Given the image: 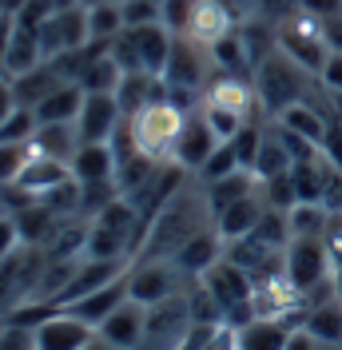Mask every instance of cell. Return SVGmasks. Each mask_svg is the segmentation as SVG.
<instances>
[{"mask_svg": "<svg viewBox=\"0 0 342 350\" xmlns=\"http://www.w3.org/2000/svg\"><path fill=\"white\" fill-rule=\"evenodd\" d=\"M124 303H128V275H120L116 283H107V286H100V291L84 295V299H76V303L64 306V310H72L76 319H84L88 327H100L107 314H116Z\"/></svg>", "mask_w": 342, "mask_h": 350, "instance_id": "17", "label": "cell"}, {"mask_svg": "<svg viewBox=\"0 0 342 350\" xmlns=\"http://www.w3.org/2000/svg\"><path fill=\"white\" fill-rule=\"evenodd\" d=\"M322 243H326V255H330L334 271H339V267H342V211H330V223H326Z\"/></svg>", "mask_w": 342, "mask_h": 350, "instance_id": "46", "label": "cell"}, {"mask_svg": "<svg viewBox=\"0 0 342 350\" xmlns=\"http://www.w3.org/2000/svg\"><path fill=\"white\" fill-rule=\"evenodd\" d=\"M72 179V167L68 163H60V159H48V155L32 152V159L24 163L21 179L12 183V191L24 199H44L48 191H56L60 183H68Z\"/></svg>", "mask_w": 342, "mask_h": 350, "instance_id": "15", "label": "cell"}, {"mask_svg": "<svg viewBox=\"0 0 342 350\" xmlns=\"http://www.w3.org/2000/svg\"><path fill=\"white\" fill-rule=\"evenodd\" d=\"M36 128H40L36 111H32V108H21V104H16V111H12V116L0 124V144H32Z\"/></svg>", "mask_w": 342, "mask_h": 350, "instance_id": "36", "label": "cell"}, {"mask_svg": "<svg viewBox=\"0 0 342 350\" xmlns=\"http://www.w3.org/2000/svg\"><path fill=\"white\" fill-rule=\"evenodd\" d=\"M0 350H36V334L28 327H16V323H8L4 334H0Z\"/></svg>", "mask_w": 342, "mask_h": 350, "instance_id": "47", "label": "cell"}, {"mask_svg": "<svg viewBox=\"0 0 342 350\" xmlns=\"http://www.w3.org/2000/svg\"><path fill=\"white\" fill-rule=\"evenodd\" d=\"M255 96L263 100V108L271 116H282L287 108H295L306 100V68H299L282 48H271L255 64Z\"/></svg>", "mask_w": 342, "mask_h": 350, "instance_id": "2", "label": "cell"}, {"mask_svg": "<svg viewBox=\"0 0 342 350\" xmlns=\"http://www.w3.org/2000/svg\"><path fill=\"white\" fill-rule=\"evenodd\" d=\"M287 223H291V239H322L326 223H330V207L326 203H295L287 211Z\"/></svg>", "mask_w": 342, "mask_h": 350, "instance_id": "31", "label": "cell"}, {"mask_svg": "<svg viewBox=\"0 0 342 350\" xmlns=\"http://www.w3.org/2000/svg\"><path fill=\"white\" fill-rule=\"evenodd\" d=\"M259 191L267 199V207H275V211H291V207L299 203V191H295V183H291V172L275 175V179H263Z\"/></svg>", "mask_w": 342, "mask_h": 350, "instance_id": "37", "label": "cell"}, {"mask_svg": "<svg viewBox=\"0 0 342 350\" xmlns=\"http://www.w3.org/2000/svg\"><path fill=\"white\" fill-rule=\"evenodd\" d=\"M12 111H16V96H12V84H8V80H0V124H4Z\"/></svg>", "mask_w": 342, "mask_h": 350, "instance_id": "52", "label": "cell"}, {"mask_svg": "<svg viewBox=\"0 0 342 350\" xmlns=\"http://www.w3.org/2000/svg\"><path fill=\"white\" fill-rule=\"evenodd\" d=\"M151 4H163V0H151Z\"/></svg>", "mask_w": 342, "mask_h": 350, "instance_id": "59", "label": "cell"}, {"mask_svg": "<svg viewBox=\"0 0 342 350\" xmlns=\"http://www.w3.org/2000/svg\"><path fill=\"white\" fill-rule=\"evenodd\" d=\"M12 84V96H16V104L21 108H36L44 96H52L60 84H68L64 76H60V68L52 64V60H44L40 68H32V72H24L16 80H8Z\"/></svg>", "mask_w": 342, "mask_h": 350, "instance_id": "19", "label": "cell"}, {"mask_svg": "<svg viewBox=\"0 0 342 350\" xmlns=\"http://www.w3.org/2000/svg\"><path fill=\"white\" fill-rule=\"evenodd\" d=\"M263 215H267V199H263V191H251V196L235 199L227 211L215 215V231H219L223 243H239V239H247V235H255Z\"/></svg>", "mask_w": 342, "mask_h": 350, "instance_id": "14", "label": "cell"}, {"mask_svg": "<svg viewBox=\"0 0 342 350\" xmlns=\"http://www.w3.org/2000/svg\"><path fill=\"white\" fill-rule=\"evenodd\" d=\"M302 330L315 334L319 342H342V303H339V295L326 299V303H319V306H306Z\"/></svg>", "mask_w": 342, "mask_h": 350, "instance_id": "29", "label": "cell"}, {"mask_svg": "<svg viewBox=\"0 0 342 350\" xmlns=\"http://www.w3.org/2000/svg\"><path fill=\"white\" fill-rule=\"evenodd\" d=\"M251 191H259V175L255 172H231L223 175V179H211L207 187H203V196H207V207H211V219L219 215V211H227L235 199L251 196Z\"/></svg>", "mask_w": 342, "mask_h": 350, "instance_id": "23", "label": "cell"}, {"mask_svg": "<svg viewBox=\"0 0 342 350\" xmlns=\"http://www.w3.org/2000/svg\"><path fill=\"white\" fill-rule=\"evenodd\" d=\"M84 88L80 84H60L52 96H44L40 104H36V120L40 124H76V116L84 108Z\"/></svg>", "mask_w": 342, "mask_h": 350, "instance_id": "22", "label": "cell"}, {"mask_svg": "<svg viewBox=\"0 0 342 350\" xmlns=\"http://www.w3.org/2000/svg\"><path fill=\"white\" fill-rule=\"evenodd\" d=\"M203 104H215V108H227V111H235V116H243V120H251V88L239 76H223V80H215L207 88Z\"/></svg>", "mask_w": 342, "mask_h": 350, "instance_id": "30", "label": "cell"}, {"mask_svg": "<svg viewBox=\"0 0 342 350\" xmlns=\"http://www.w3.org/2000/svg\"><path fill=\"white\" fill-rule=\"evenodd\" d=\"M120 80H124V68L111 60V48H107L104 56H96L92 68L80 76V88H84V92H116Z\"/></svg>", "mask_w": 342, "mask_h": 350, "instance_id": "34", "label": "cell"}, {"mask_svg": "<svg viewBox=\"0 0 342 350\" xmlns=\"http://www.w3.org/2000/svg\"><path fill=\"white\" fill-rule=\"evenodd\" d=\"M319 80H322V88H326L330 96H339V92H342V52H330V56H326Z\"/></svg>", "mask_w": 342, "mask_h": 350, "instance_id": "48", "label": "cell"}, {"mask_svg": "<svg viewBox=\"0 0 342 350\" xmlns=\"http://www.w3.org/2000/svg\"><path fill=\"white\" fill-rule=\"evenodd\" d=\"M291 327H282L275 319H251L247 327H239V350H287Z\"/></svg>", "mask_w": 342, "mask_h": 350, "instance_id": "28", "label": "cell"}, {"mask_svg": "<svg viewBox=\"0 0 342 350\" xmlns=\"http://www.w3.org/2000/svg\"><path fill=\"white\" fill-rule=\"evenodd\" d=\"M120 8H124V24L128 28L163 24V4H151V0H120Z\"/></svg>", "mask_w": 342, "mask_h": 350, "instance_id": "39", "label": "cell"}, {"mask_svg": "<svg viewBox=\"0 0 342 350\" xmlns=\"http://www.w3.org/2000/svg\"><path fill=\"white\" fill-rule=\"evenodd\" d=\"M28 159H32V144H0V183L12 187Z\"/></svg>", "mask_w": 342, "mask_h": 350, "instance_id": "38", "label": "cell"}, {"mask_svg": "<svg viewBox=\"0 0 342 350\" xmlns=\"http://www.w3.org/2000/svg\"><path fill=\"white\" fill-rule=\"evenodd\" d=\"M116 148L111 144H80V152L72 159L76 183H116Z\"/></svg>", "mask_w": 342, "mask_h": 350, "instance_id": "18", "label": "cell"}, {"mask_svg": "<svg viewBox=\"0 0 342 350\" xmlns=\"http://www.w3.org/2000/svg\"><path fill=\"white\" fill-rule=\"evenodd\" d=\"M223 255H227V243L219 239V231H215V227H207V231H199V235H195V239L187 243V247H183L171 262H175L183 275H192L195 283H199V279H203L215 262L223 259Z\"/></svg>", "mask_w": 342, "mask_h": 350, "instance_id": "16", "label": "cell"}, {"mask_svg": "<svg viewBox=\"0 0 342 350\" xmlns=\"http://www.w3.org/2000/svg\"><path fill=\"white\" fill-rule=\"evenodd\" d=\"M40 64H44L40 36H36L32 28H21V24H16L12 44H8V56H4V76L16 80V76H24V72H32V68H40Z\"/></svg>", "mask_w": 342, "mask_h": 350, "instance_id": "25", "label": "cell"}, {"mask_svg": "<svg viewBox=\"0 0 342 350\" xmlns=\"http://www.w3.org/2000/svg\"><path fill=\"white\" fill-rule=\"evenodd\" d=\"M330 104H334V116L342 120V92H339V96H330Z\"/></svg>", "mask_w": 342, "mask_h": 350, "instance_id": "55", "label": "cell"}, {"mask_svg": "<svg viewBox=\"0 0 342 350\" xmlns=\"http://www.w3.org/2000/svg\"><path fill=\"white\" fill-rule=\"evenodd\" d=\"M0 80H4V76H0Z\"/></svg>", "mask_w": 342, "mask_h": 350, "instance_id": "60", "label": "cell"}, {"mask_svg": "<svg viewBox=\"0 0 342 350\" xmlns=\"http://www.w3.org/2000/svg\"><path fill=\"white\" fill-rule=\"evenodd\" d=\"M32 152L60 159V163L72 167V159L80 152V131H76V124H40L36 135H32Z\"/></svg>", "mask_w": 342, "mask_h": 350, "instance_id": "21", "label": "cell"}, {"mask_svg": "<svg viewBox=\"0 0 342 350\" xmlns=\"http://www.w3.org/2000/svg\"><path fill=\"white\" fill-rule=\"evenodd\" d=\"M12 32H16V16H0V76H4V56H8Z\"/></svg>", "mask_w": 342, "mask_h": 350, "instance_id": "50", "label": "cell"}, {"mask_svg": "<svg viewBox=\"0 0 342 350\" xmlns=\"http://www.w3.org/2000/svg\"><path fill=\"white\" fill-rule=\"evenodd\" d=\"M32 334H36V350H88L96 342V327H88L72 310H52Z\"/></svg>", "mask_w": 342, "mask_h": 350, "instance_id": "10", "label": "cell"}, {"mask_svg": "<svg viewBox=\"0 0 342 350\" xmlns=\"http://www.w3.org/2000/svg\"><path fill=\"white\" fill-rule=\"evenodd\" d=\"M88 350H111V347H107L104 338H100V334H96V342H92V347H88Z\"/></svg>", "mask_w": 342, "mask_h": 350, "instance_id": "56", "label": "cell"}, {"mask_svg": "<svg viewBox=\"0 0 342 350\" xmlns=\"http://www.w3.org/2000/svg\"><path fill=\"white\" fill-rule=\"evenodd\" d=\"M319 350H342V342H319Z\"/></svg>", "mask_w": 342, "mask_h": 350, "instance_id": "57", "label": "cell"}, {"mask_svg": "<svg viewBox=\"0 0 342 350\" xmlns=\"http://www.w3.org/2000/svg\"><path fill=\"white\" fill-rule=\"evenodd\" d=\"M203 116H207V124H211V131L219 139H231V135L247 124L243 116H235V111H227V108H215V104H203Z\"/></svg>", "mask_w": 342, "mask_h": 350, "instance_id": "41", "label": "cell"}, {"mask_svg": "<svg viewBox=\"0 0 342 350\" xmlns=\"http://www.w3.org/2000/svg\"><path fill=\"white\" fill-rule=\"evenodd\" d=\"M275 44L299 68L315 72V76L322 72L326 56H330V44H326V36H322V21H315V16H287V21L278 24Z\"/></svg>", "mask_w": 342, "mask_h": 350, "instance_id": "5", "label": "cell"}, {"mask_svg": "<svg viewBox=\"0 0 342 350\" xmlns=\"http://www.w3.org/2000/svg\"><path fill=\"white\" fill-rule=\"evenodd\" d=\"M207 227H215L207 196L183 187V191L148 223V235H144V243H140L135 259H175V255H179L199 231H207Z\"/></svg>", "mask_w": 342, "mask_h": 350, "instance_id": "1", "label": "cell"}, {"mask_svg": "<svg viewBox=\"0 0 342 350\" xmlns=\"http://www.w3.org/2000/svg\"><path fill=\"white\" fill-rule=\"evenodd\" d=\"M319 152H322V159H326L330 167H339V172H342V120H339V116L330 120V128H326V139H322Z\"/></svg>", "mask_w": 342, "mask_h": 350, "instance_id": "44", "label": "cell"}, {"mask_svg": "<svg viewBox=\"0 0 342 350\" xmlns=\"http://www.w3.org/2000/svg\"><path fill=\"white\" fill-rule=\"evenodd\" d=\"M291 152H287V144L278 139V131H271L267 139H263V148H259V159H255V175L259 183L263 179H275V175H287L291 172Z\"/></svg>", "mask_w": 342, "mask_h": 350, "instance_id": "33", "label": "cell"}, {"mask_svg": "<svg viewBox=\"0 0 342 350\" xmlns=\"http://www.w3.org/2000/svg\"><path fill=\"white\" fill-rule=\"evenodd\" d=\"M52 12H56V4H52V0H28V4L21 8V16H16V24L36 32V28H40V24L48 21Z\"/></svg>", "mask_w": 342, "mask_h": 350, "instance_id": "45", "label": "cell"}, {"mask_svg": "<svg viewBox=\"0 0 342 350\" xmlns=\"http://www.w3.org/2000/svg\"><path fill=\"white\" fill-rule=\"evenodd\" d=\"M195 286L192 275H183L171 259H131L128 271V299L140 306L168 303L175 295H187Z\"/></svg>", "mask_w": 342, "mask_h": 350, "instance_id": "4", "label": "cell"}, {"mask_svg": "<svg viewBox=\"0 0 342 350\" xmlns=\"http://www.w3.org/2000/svg\"><path fill=\"white\" fill-rule=\"evenodd\" d=\"M128 116L120 108L116 92H88L84 108L76 116V131H80V144H111V135L120 131Z\"/></svg>", "mask_w": 342, "mask_h": 350, "instance_id": "8", "label": "cell"}, {"mask_svg": "<svg viewBox=\"0 0 342 350\" xmlns=\"http://www.w3.org/2000/svg\"><path fill=\"white\" fill-rule=\"evenodd\" d=\"M21 247H24V239H21V227H16V215H4L0 211V262L12 259Z\"/></svg>", "mask_w": 342, "mask_h": 350, "instance_id": "43", "label": "cell"}, {"mask_svg": "<svg viewBox=\"0 0 342 350\" xmlns=\"http://www.w3.org/2000/svg\"><path fill=\"white\" fill-rule=\"evenodd\" d=\"M231 172H239V159H235V148L223 139V144L215 148V155L207 159V167H203V179L211 183V179H223V175H231Z\"/></svg>", "mask_w": 342, "mask_h": 350, "instance_id": "42", "label": "cell"}, {"mask_svg": "<svg viewBox=\"0 0 342 350\" xmlns=\"http://www.w3.org/2000/svg\"><path fill=\"white\" fill-rule=\"evenodd\" d=\"M159 96H168V88L159 76H151V72H124V80L116 88V100H120V108L124 116H135V111H144L151 100H159Z\"/></svg>", "mask_w": 342, "mask_h": 350, "instance_id": "20", "label": "cell"}, {"mask_svg": "<svg viewBox=\"0 0 342 350\" xmlns=\"http://www.w3.org/2000/svg\"><path fill=\"white\" fill-rule=\"evenodd\" d=\"M168 88H192L199 92L203 88V52H199V40L195 36H175L171 40V56H168V68L159 76Z\"/></svg>", "mask_w": 342, "mask_h": 350, "instance_id": "13", "label": "cell"}, {"mask_svg": "<svg viewBox=\"0 0 342 350\" xmlns=\"http://www.w3.org/2000/svg\"><path fill=\"white\" fill-rule=\"evenodd\" d=\"M219 144H223V139L211 131L207 116H203V111H192V116L183 120L179 139H175V163H179V167H187V172H203Z\"/></svg>", "mask_w": 342, "mask_h": 350, "instance_id": "11", "label": "cell"}, {"mask_svg": "<svg viewBox=\"0 0 342 350\" xmlns=\"http://www.w3.org/2000/svg\"><path fill=\"white\" fill-rule=\"evenodd\" d=\"M144 330H148V306H140L128 299L116 314H107L104 323L96 327V334L111 350H140L144 347Z\"/></svg>", "mask_w": 342, "mask_h": 350, "instance_id": "12", "label": "cell"}, {"mask_svg": "<svg viewBox=\"0 0 342 350\" xmlns=\"http://www.w3.org/2000/svg\"><path fill=\"white\" fill-rule=\"evenodd\" d=\"M80 4H84V8H96V4H104V0H80Z\"/></svg>", "mask_w": 342, "mask_h": 350, "instance_id": "58", "label": "cell"}, {"mask_svg": "<svg viewBox=\"0 0 342 350\" xmlns=\"http://www.w3.org/2000/svg\"><path fill=\"white\" fill-rule=\"evenodd\" d=\"M124 28H128V24H124V8H120V0H104V4L88 8V36H92V40L111 44Z\"/></svg>", "mask_w": 342, "mask_h": 350, "instance_id": "32", "label": "cell"}, {"mask_svg": "<svg viewBox=\"0 0 342 350\" xmlns=\"http://www.w3.org/2000/svg\"><path fill=\"white\" fill-rule=\"evenodd\" d=\"M275 124L291 128L295 135H302V139H311V144H319L322 148L326 128H330V116H326L315 100H302V104H295V108H287L282 116H275Z\"/></svg>", "mask_w": 342, "mask_h": 350, "instance_id": "24", "label": "cell"}, {"mask_svg": "<svg viewBox=\"0 0 342 350\" xmlns=\"http://www.w3.org/2000/svg\"><path fill=\"white\" fill-rule=\"evenodd\" d=\"M299 8L315 21H326V16H339L342 12V0H299Z\"/></svg>", "mask_w": 342, "mask_h": 350, "instance_id": "49", "label": "cell"}, {"mask_svg": "<svg viewBox=\"0 0 342 350\" xmlns=\"http://www.w3.org/2000/svg\"><path fill=\"white\" fill-rule=\"evenodd\" d=\"M282 275L299 295H311L315 286L334 279V262L326 255L322 239H291L287 243V259H282Z\"/></svg>", "mask_w": 342, "mask_h": 350, "instance_id": "6", "label": "cell"}, {"mask_svg": "<svg viewBox=\"0 0 342 350\" xmlns=\"http://www.w3.org/2000/svg\"><path fill=\"white\" fill-rule=\"evenodd\" d=\"M44 48V60H56L60 52H72V48H84L92 36H88V8L76 4V8H56L48 21L36 28Z\"/></svg>", "mask_w": 342, "mask_h": 350, "instance_id": "7", "label": "cell"}, {"mask_svg": "<svg viewBox=\"0 0 342 350\" xmlns=\"http://www.w3.org/2000/svg\"><path fill=\"white\" fill-rule=\"evenodd\" d=\"M183 120H187V111H179L168 96H159V100H151L148 108L135 111L128 120L131 139H135V148L144 155L159 159V163H171L175 159V139L183 131Z\"/></svg>", "mask_w": 342, "mask_h": 350, "instance_id": "3", "label": "cell"}, {"mask_svg": "<svg viewBox=\"0 0 342 350\" xmlns=\"http://www.w3.org/2000/svg\"><path fill=\"white\" fill-rule=\"evenodd\" d=\"M287 350H319V338L315 334H306V330H291V338H287Z\"/></svg>", "mask_w": 342, "mask_h": 350, "instance_id": "51", "label": "cell"}, {"mask_svg": "<svg viewBox=\"0 0 342 350\" xmlns=\"http://www.w3.org/2000/svg\"><path fill=\"white\" fill-rule=\"evenodd\" d=\"M227 32H231V8H223V0H199L187 36H195L199 44L211 48V44L219 40V36H227Z\"/></svg>", "mask_w": 342, "mask_h": 350, "instance_id": "26", "label": "cell"}, {"mask_svg": "<svg viewBox=\"0 0 342 350\" xmlns=\"http://www.w3.org/2000/svg\"><path fill=\"white\" fill-rule=\"evenodd\" d=\"M334 295H339V303H342V267L334 271Z\"/></svg>", "mask_w": 342, "mask_h": 350, "instance_id": "54", "label": "cell"}, {"mask_svg": "<svg viewBox=\"0 0 342 350\" xmlns=\"http://www.w3.org/2000/svg\"><path fill=\"white\" fill-rule=\"evenodd\" d=\"M263 139H267V131L259 128L255 120H247V124H243L231 139H227V144L235 148V159H239V167H243V172H255V159H259Z\"/></svg>", "mask_w": 342, "mask_h": 350, "instance_id": "35", "label": "cell"}, {"mask_svg": "<svg viewBox=\"0 0 342 350\" xmlns=\"http://www.w3.org/2000/svg\"><path fill=\"white\" fill-rule=\"evenodd\" d=\"M28 0H0V16H21V8Z\"/></svg>", "mask_w": 342, "mask_h": 350, "instance_id": "53", "label": "cell"}, {"mask_svg": "<svg viewBox=\"0 0 342 350\" xmlns=\"http://www.w3.org/2000/svg\"><path fill=\"white\" fill-rule=\"evenodd\" d=\"M211 60L227 76H239V80H247V76H255V60H251V52H247V40H243V32H227V36H219L211 44Z\"/></svg>", "mask_w": 342, "mask_h": 350, "instance_id": "27", "label": "cell"}, {"mask_svg": "<svg viewBox=\"0 0 342 350\" xmlns=\"http://www.w3.org/2000/svg\"><path fill=\"white\" fill-rule=\"evenodd\" d=\"M131 271V259H80L76 262V271H72V279H68V286L56 295V310H64V306H72L76 299H84V295H92V291H100V286L116 283L120 275H128Z\"/></svg>", "mask_w": 342, "mask_h": 350, "instance_id": "9", "label": "cell"}, {"mask_svg": "<svg viewBox=\"0 0 342 350\" xmlns=\"http://www.w3.org/2000/svg\"><path fill=\"white\" fill-rule=\"evenodd\" d=\"M195 4H199V0H163V24H168L175 36H183V32L192 28Z\"/></svg>", "mask_w": 342, "mask_h": 350, "instance_id": "40", "label": "cell"}]
</instances>
